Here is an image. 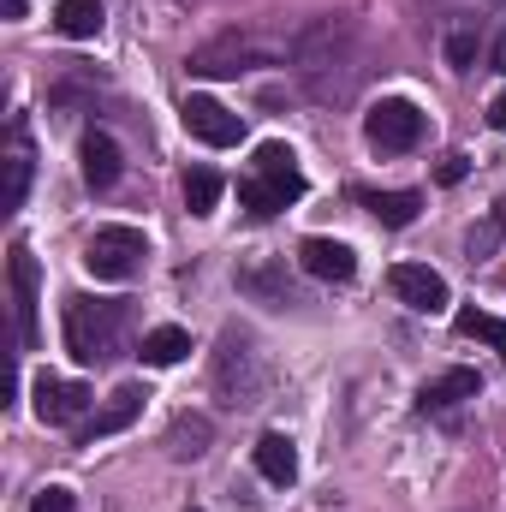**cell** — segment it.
Here are the masks:
<instances>
[{"label": "cell", "instance_id": "cell-14", "mask_svg": "<svg viewBox=\"0 0 506 512\" xmlns=\"http://www.w3.org/2000/svg\"><path fill=\"white\" fill-rule=\"evenodd\" d=\"M120 167H126V161H120V143H114L108 131H90V137H84V185H90V191H108V185L120 179Z\"/></svg>", "mask_w": 506, "mask_h": 512}, {"label": "cell", "instance_id": "cell-13", "mask_svg": "<svg viewBox=\"0 0 506 512\" xmlns=\"http://www.w3.org/2000/svg\"><path fill=\"white\" fill-rule=\"evenodd\" d=\"M477 370H447V376H435V382H423L417 393V411H453V405H465V399H477Z\"/></svg>", "mask_w": 506, "mask_h": 512}, {"label": "cell", "instance_id": "cell-2", "mask_svg": "<svg viewBox=\"0 0 506 512\" xmlns=\"http://www.w3.org/2000/svg\"><path fill=\"white\" fill-rule=\"evenodd\" d=\"M274 54H292V42H268V36H251V30H221L203 48H191L185 66H191V78H239V72H251Z\"/></svg>", "mask_w": 506, "mask_h": 512}, {"label": "cell", "instance_id": "cell-11", "mask_svg": "<svg viewBox=\"0 0 506 512\" xmlns=\"http://www.w3.org/2000/svg\"><path fill=\"white\" fill-rule=\"evenodd\" d=\"M137 411H143V387L126 382L108 405H102V411H96V417H90V423H84V447H96V441H108V435L131 429V423H137Z\"/></svg>", "mask_w": 506, "mask_h": 512}, {"label": "cell", "instance_id": "cell-1", "mask_svg": "<svg viewBox=\"0 0 506 512\" xmlns=\"http://www.w3.org/2000/svg\"><path fill=\"white\" fill-rule=\"evenodd\" d=\"M120 322H126V304H114V298H72L66 304V352L78 364H108L114 346H120Z\"/></svg>", "mask_w": 506, "mask_h": 512}, {"label": "cell", "instance_id": "cell-25", "mask_svg": "<svg viewBox=\"0 0 506 512\" xmlns=\"http://www.w3.org/2000/svg\"><path fill=\"white\" fill-rule=\"evenodd\" d=\"M239 203H245L251 215H280V209H286V203H280L262 179H245V185H239Z\"/></svg>", "mask_w": 506, "mask_h": 512}, {"label": "cell", "instance_id": "cell-12", "mask_svg": "<svg viewBox=\"0 0 506 512\" xmlns=\"http://www.w3.org/2000/svg\"><path fill=\"white\" fill-rule=\"evenodd\" d=\"M298 262H304V274H316V280H352V274H358V256H352V245H340V239H304Z\"/></svg>", "mask_w": 506, "mask_h": 512}, {"label": "cell", "instance_id": "cell-27", "mask_svg": "<svg viewBox=\"0 0 506 512\" xmlns=\"http://www.w3.org/2000/svg\"><path fill=\"white\" fill-rule=\"evenodd\" d=\"M30 512H78V501H72V489L54 483V489H42V495L30 501Z\"/></svg>", "mask_w": 506, "mask_h": 512}, {"label": "cell", "instance_id": "cell-16", "mask_svg": "<svg viewBox=\"0 0 506 512\" xmlns=\"http://www.w3.org/2000/svg\"><path fill=\"white\" fill-rule=\"evenodd\" d=\"M30 191V131L24 120H12V143H6V209H24Z\"/></svg>", "mask_w": 506, "mask_h": 512}, {"label": "cell", "instance_id": "cell-8", "mask_svg": "<svg viewBox=\"0 0 506 512\" xmlns=\"http://www.w3.org/2000/svg\"><path fill=\"white\" fill-rule=\"evenodd\" d=\"M12 328H18V346H36V256L30 245H12Z\"/></svg>", "mask_w": 506, "mask_h": 512}, {"label": "cell", "instance_id": "cell-3", "mask_svg": "<svg viewBox=\"0 0 506 512\" xmlns=\"http://www.w3.org/2000/svg\"><path fill=\"white\" fill-rule=\"evenodd\" d=\"M262 387H268L262 352H256L239 328H227V334H221V352H215V393H221L227 405H256Z\"/></svg>", "mask_w": 506, "mask_h": 512}, {"label": "cell", "instance_id": "cell-9", "mask_svg": "<svg viewBox=\"0 0 506 512\" xmlns=\"http://www.w3.org/2000/svg\"><path fill=\"white\" fill-rule=\"evenodd\" d=\"M30 399H36V417L60 429V423H78V417H84V405H90V387L60 382V376H36V382H30Z\"/></svg>", "mask_w": 506, "mask_h": 512}, {"label": "cell", "instance_id": "cell-28", "mask_svg": "<svg viewBox=\"0 0 506 512\" xmlns=\"http://www.w3.org/2000/svg\"><path fill=\"white\" fill-rule=\"evenodd\" d=\"M459 179H465V161H459V155H447V161H441V185H459Z\"/></svg>", "mask_w": 506, "mask_h": 512}, {"label": "cell", "instance_id": "cell-30", "mask_svg": "<svg viewBox=\"0 0 506 512\" xmlns=\"http://www.w3.org/2000/svg\"><path fill=\"white\" fill-rule=\"evenodd\" d=\"M495 72H506V36L495 42Z\"/></svg>", "mask_w": 506, "mask_h": 512}, {"label": "cell", "instance_id": "cell-4", "mask_svg": "<svg viewBox=\"0 0 506 512\" xmlns=\"http://www.w3.org/2000/svg\"><path fill=\"white\" fill-rule=\"evenodd\" d=\"M143 256H149V239L137 227H96L84 239V268L96 280H131L143 268Z\"/></svg>", "mask_w": 506, "mask_h": 512}, {"label": "cell", "instance_id": "cell-21", "mask_svg": "<svg viewBox=\"0 0 506 512\" xmlns=\"http://www.w3.org/2000/svg\"><path fill=\"white\" fill-rule=\"evenodd\" d=\"M167 447H173V459H203L209 453V417H173Z\"/></svg>", "mask_w": 506, "mask_h": 512}, {"label": "cell", "instance_id": "cell-10", "mask_svg": "<svg viewBox=\"0 0 506 512\" xmlns=\"http://www.w3.org/2000/svg\"><path fill=\"white\" fill-rule=\"evenodd\" d=\"M256 179H262L280 203H298V197H304V167H298V155H292L286 143H262V149H256Z\"/></svg>", "mask_w": 506, "mask_h": 512}, {"label": "cell", "instance_id": "cell-29", "mask_svg": "<svg viewBox=\"0 0 506 512\" xmlns=\"http://www.w3.org/2000/svg\"><path fill=\"white\" fill-rule=\"evenodd\" d=\"M489 126H495V131H506V90L495 96V102H489Z\"/></svg>", "mask_w": 506, "mask_h": 512}, {"label": "cell", "instance_id": "cell-17", "mask_svg": "<svg viewBox=\"0 0 506 512\" xmlns=\"http://www.w3.org/2000/svg\"><path fill=\"white\" fill-rule=\"evenodd\" d=\"M54 30L72 36V42L102 36V0H60V6H54Z\"/></svg>", "mask_w": 506, "mask_h": 512}, {"label": "cell", "instance_id": "cell-31", "mask_svg": "<svg viewBox=\"0 0 506 512\" xmlns=\"http://www.w3.org/2000/svg\"><path fill=\"white\" fill-rule=\"evenodd\" d=\"M191 512H203V507H191Z\"/></svg>", "mask_w": 506, "mask_h": 512}, {"label": "cell", "instance_id": "cell-26", "mask_svg": "<svg viewBox=\"0 0 506 512\" xmlns=\"http://www.w3.org/2000/svg\"><path fill=\"white\" fill-rule=\"evenodd\" d=\"M447 60H453L459 72H471V60H477V36H471V30H453V36H447Z\"/></svg>", "mask_w": 506, "mask_h": 512}, {"label": "cell", "instance_id": "cell-18", "mask_svg": "<svg viewBox=\"0 0 506 512\" xmlns=\"http://www.w3.org/2000/svg\"><path fill=\"white\" fill-rule=\"evenodd\" d=\"M364 209L376 215L381 227H411L417 209H423V197L417 191H364Z\"/></svg>", "mask_w": 506, "mask_h": 512}, {"label": "cell", "instance_id": "cell-22", "mask_svg": "<svg viewBox=\"0 0 506 512\" xmlns=\"http://www.w3.org/2000/svg\"><path fill=\"white\" fill-rule=\"evenodd\" d=\"M215 203H221V173L215 167H191L185 173V209L191 215H215Z\"/></svg>", "mask_w": 506, "mask_h": 512}, {"label": "cell", "instance_id": "cell-7", "mask_svg": "<svg viewBox=\"0 0 506 512\" xmlns=\"http://www.w3.org/2000/svg\"><path fill=\"white\" fill-rule=\"evenodd\" d=\"M387 286H393L399 304H411V310H423V316H441V310H447V280H441L429 262H399V268L387 274Z\"/></svg>", "mask_w": 506, "mask_h": 512}, {"label": "cell", "instance_id": "cell-19", "mask_svg": "<svg viewBox=\"0 0 506 512\" xmlns=\"http://www.w3.org/2000/svg\"><path fill=\"white\" fill-rule=\"evenodd\" d=\"M185 352H191V334H185V328H155V334H143V364H149V370H173V364H185Z\"/></svg>", "mask_w": 506, "mask_h": 512}, {"label": "cell", "instance_id": "cell-6", "mask_svg": "<svg viewBox=\"0 0 506 512\" xmlns=\"http://www.w3.org/2000/svg\"><path fill=\"white\" fill-rule=\"evenodd\" d=\"M179 114H185V131H191L197 143H209V149H233V143L245 137V120H239L233 108H221L215 96H191Z\"/></svg>", "mask_w": 506, "mask_h": 512}, {"label": "cell", "instance_id": "cell-20", "mask_svg": "<svg viewBox=\"0 0 506 512\" xmlns=\"http://www.w3.org/2000/svg\"><path fill=\"white\" fill-rule=\"evenodd\" d=\"M239 286H245V292H256L262 304H274V310H280V304H292V286H286V274H280L274 262H256V268H245V274H239Z\"/></svg>", "mask_w": 506, "mask_h": 512}, {"label": "cell", "instance_id": "cell-24", "mask_svg": "<svg viewBox=\"0 0 506 512\" xmlns=\"http://www.w3.org/2000/svg\"><path fill=\"white\" fill-rule=\"evenodd\" d=\"M501 233H506V209H489V215H483V227H471V239H465V245H471V262L495 251V245H501Z\"/></svg>", "mask_w": 506, "mask_h": 512}, {"label": "cell", "instance_id": "cell-5", "mask_svg": "<svg viewBox=\"0 0 506 512\" xmlns=\"http://www.w3.org/2000/svg\"><path fill=\"white\" fill-rule=\"evenodd\" d=\"M423 131H429L423 108L405 102V96H387V102H376V108L364 114V137H370V149H381V155H405V149H417Z\"/></svg>", "mask_w": 506, "mask_h": 512}, {"label": "cell", "instance_id": "cell-23", "mask_svg": "<svg viewBox=\"0 0 506 512\" xmlns=\"http://www.w3.org/2000/svg\"><path fill=\"white\" fill-rule=\"evenodd\" d=\"M453 322H459V334H465V340H483V346L506 352V322H501V316H489V310H459Z\"/></svg>", "mask_w": 506, "mask_h": 512}, {"label": "cell", "instance_id": "cell-15", "mask_svg": "<svg viewBox=\"0 0 506 512\" xmlns=\"http://www.w3.org/2000/svg\"><path fill=\"white\" fill-rule=\"evenodd\" d=\"M256 471H262L274 489L298 483V447H292L286 435H262V441H256Z\"/></svg>", "mask_w": 506, "mask_h": 512}]
</instances>
